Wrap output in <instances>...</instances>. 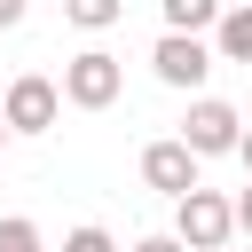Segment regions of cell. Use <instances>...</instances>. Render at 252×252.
<instances>
[{"label":"cell","instance_id":"cell-15","mask_svg":"<svg viewBox=\"0 0 252 252\" xmlns=\"http://www.w3.org/2000/svg\"><path fill=\"white\" fill-rule=\"evenodd\" d=\"M228 158H236V165H244V173H252V126H244V134H236V150H228Z\"/></svg>","mask_w":252,"mask_h":252},{"label":"cell","instance_id":"cell-10","mask_svg":"<svg viewBox=\"0 0 252 252\" xmlns=\"http://www.w3.org/2000/svg\"><path fill=\"white\" fill-rule=\"evenodd\" d=\"M0 252H47V244H39V220L8 213V220H0Z\"/></svg>","mask_w":252,"mask_h":252},{"label":"cell","instance_id":"cell-9","mask_svg":"<svg viewBox=\"0 0 252 252\" xmlns=\"http://www.w3.org/2000/svg\"><path fill=\"white\" fill-rule=\"evenodd\" d=\"M63 16H71L79 32H110V24L126 16V0H63Z\"/></svg>","mask_w":252,"mask_h":252},{"label":"cell","instance_id":"cell-6","mask_svg":"<svg viewBox=\"0 0 252 252\" xmlns=\"http://www.w3.org/2000/svg\"><path fill=\"white\" fill-rule=\"evenodd\" d=\"M197 165H205V158H189L181 134H165V142L142 150V181H150L158 197H189V189H197Z\"/></svg>","mask_w":252,"mask_h":252},{"label":"cell","instance_id":"cell-12","mask_svg":"<svg viewBox=\"0 0 252 252\" xmlns=\"http://www.w3.org/2000/svg\"><path fill=\"white\" fill-rule=\"evenodd\" d=\"M228 213H236V236H252V173H244V189L228 197Z\"/></svg>","mask_w":252,"mask_h":252},{"label":"cell","instance_id":"cell-2","mask_svg":"<svg viewBox=\"0 0 252 252\" xmlns=\"http://www.w3.org/2000/svg\"><path fill=\"white\" fill-rule=\"evenodd\" d=\"M173 236L189 244V252H220L228 236H236V213H228V197L220 189H189V197H173Z\"/></svg>","mask_w":252,"mask_h":252},{"label":"cell","instance_id":"cell-13","mask_svg":"<svg viewBox=\"0 0 252 252\" xmlns=\"http://www.w3.org/2000/svg\"><path fill=\"white\" fill-rule=\"evenodd\" d=\"M126 252H189V244H181V236H173V228H165V236H134V244H126Z\"/></svg>","mask_w":252,"mask_h":252},{"label":"cell","instance_id":"cell-17","mask_svg":"<svg viewBox=\"0 0 252 252\" xmlns=\"http://www.w3.org/2000/svg\"><path fill=\"white\" fill-rule=\"evenodd\" d=\"M220 252H236V244H220Z\"/></svg>","mask_w":252,"mask_h":252},{"label":"cell","instance_id":"cell-11","mask_svg":"<svg viewBox=\"0 0 252 252\" xmlns=\"http://www.w3.org/2000/svg\"><path fill=\"white\" fill-rule=\"evenodd\" d=\"M63 252H118V236H110L102 220H79V228L63 236Z\"/></svg>","mask_w":252,"mask_h":252},{"label":"cell","instance_id":"cell-3","mask_svg":"<svg viewBox=\"0 0 252 252\" xmlns=\"http://www.w3.org/2000/svg\"><path fill=\"white\" fill-rule=\"evenodd\" d=\"M55 118H63V87H55L47 71L8 79V94H0V126H8V134H47Z\"/></svg>","mask_w":252,"mask_h":252},{"label":"cell","instance_id":"cell-1","mask_svg":"<svg viewBox=\"0 0 252 252\" xmlns=\"http://www.w3.org/2000/svg\"><path fill=\"white\" fill-rule=\"evenodd\" d=\"M126 94V63L110 55V47H79L71 63H63V102L71 110H110Z\"/></svg>","mask_w":252,"mask_h":252},{"label":"cell","instance_id":"cell-8","mask_svg":"<svg viewBox=\"0 0 252 252\" xmlns=\"http://www.w3.org/2000/svg\"><path fill=\"white\" fill-rule=\"evenodd\" d=\"M220 8H228V0H158L165 32H197V39H205V32L220 24Z\"/></svg>","mask_w":252,"mask_h":252},{"label":"cell","instance_id":"cell-7","mask_svg":"<svg viewBox=\"0 0 252 252\" xmlns=\"http://www.w3.org/2000/svg\"><path fill=\"white\" fill-rule=\"evenodd\" d=\"M213 55H220V63H252V0H228V8H220Z\"/></svg>","mask_w":252,"mask_h":252},{"label":"cell","instance_id":"cell-4","mask_svg":"<svg viewBox=\"0 0 252 252\" xmlns=\"http://www.w3.org/2000/svg\"><path fill=\"white\" fill-rule=\"evenodd\" d=\"M236 134H244V118H236V102H220V94H197V102H189V118H181L189 158H228V150H236Z\"/></svg>","mask_w":252,"mask_h":252},{"label":"cell","instance_id":"cell-14","mask_svg":"<svg viewBox=\"0 0 252 252\" xmlns=\"http://www.w3.org/2000/svg\"><path fill=\"white\" fill-rule=\"evenodd\" d=\"M24 8H32V0H0V32H16V24H24Z\"/></svg>","mask_w":252,"mask_h":252},{"label":"cell","instance_id":"cell-16","mask_svg":"<svg viewBox=\"0 0 252 252\" xmlns=\"http://www.w3.org/2000/svg\"><path fill=\"white\" fill-rule=\"evenodd\" d=\"M0 150H8V126H0Z\"/></svg>","mask_w":252,"mask_h":252},{"label":"cell","instance_id":"cell-18","mask_svg":"<svg viewBox=\"0 0 252 252\" xmlns=\"http://www.w3.org/2000/svg\"><path fill=\"white\" fill-rule=\"evenodd\" d=\"M0 158H8V150H0Z\"/></svg>","mask_w":252,"mask_h":252},{"label":"cell","instance_id":"cell-5","mask_svg":"<svg viewBox=\"0 0 252 252\" xmlns=\"http://www.w3.org/2000/svg\"><path fill=\"white\" fill-rule=\"evenodd\" d=\"M213 63H220V55H213V47H205V39H197V32H165V39H158V47H150V71H158V79H165V87H181V94H197V87H205V71H213Z\"/></svg>","mask_w":252,"mask_h":252}]
</instances>
